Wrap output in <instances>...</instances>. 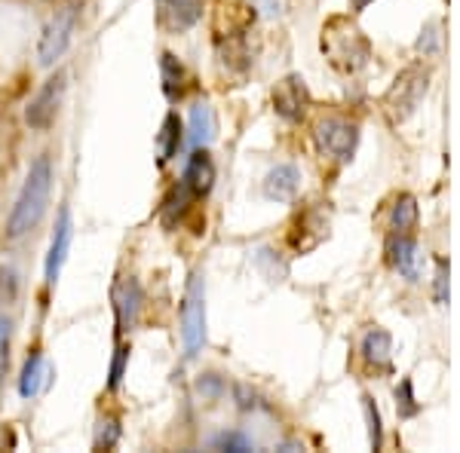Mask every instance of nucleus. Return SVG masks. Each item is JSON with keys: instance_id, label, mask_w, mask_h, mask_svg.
Returning <instances> with one entry per match:
<instances>
[{"instance_id": "f257e3e1", "label": "nucleus", "mask_w": 460, "mask_h": 453, "mask_svg": "<svg viewBox=\"0 0 460 453\" xmlns=\"http://www.w3.org/2000/svg\"><path fill=\"white\" fill-rule=\"evenodd\" d=\"M49 187H53V162L49 157H37L31 162V172L25 178L16 205H13L10 218H6V240H22L25 233L40 224L43 212L49 203Z\"/></svg>"}, {"instance_id": "f03ea898", "label": "nucleus", "mask_w": 460, "mask_h": 453, "mask_svg": "<svg viewBox=\"0 0 460 453\" xmlns=\"http://www.w3.org/2000/svg\"><path fill=\"white\" fill-rule=\"evenodd\" d=\"M323 53L329 56V62L338 71L356 74L366 68L368 58H372V43L350 19L338 16L323 28Z\"/></svg>"}, {"instance_id": "7ed1b4c3", "label": "nucleus", "mask_w": 460, "mask_h": 453, "mask_svg": "<svg viewBox=\"0 0 460 453\" xmlns=\"http://www.w3.org/2000/svg\"><path fill=\"white\" fill-rule=\"evenodd\" d=\"M181 340L184 353L197 355L206 344V282L199 273L188 279V292L181 303Z\"/></svg>"}, {"instance_id": "20e7f679", "label": "nucleus", "mask_w": 460, "mask_h": 453, "mask_svg": "<svg viewBox=\"0 0 460 453\" xmlns=\"http://www.w3.org/2000/svg\"><path fill=\"white\" fill-rule=\"evenodd\" d=\"M316 144L325 157L347 162L356 153V144H359V129L353 123L341 120V117H329V120L316 123Z\"/></svg>"}, {"instance_id": "39448f33", "label": "nucleus", "mask_w": 460, "mask_h": 453, "mask_svg": "<svg viewBox=\"0 0 460 453\" xmlns=\"http://www.w3.org/2000/svg\"><path fill=\"white\" fill-rule=\"evenodd\" d=\"M427 80L429 74L424 68H408L402 77L393 83L390 95H387V108L393 114V120H408V117L414 114V108H418V101L427 95Z\"/></svg>"}, {"instance_id": "423d86ee", "label": "nucleus", "mask_w": 460, "mask_h": 453, "mask_svg": "<svg viewBox=\"0 0 460 453\" xmlns=\"http://www.w3.org/2000/svg\"><path fill=\"white\" fill-rule=\"evenodd\" d=\"M65 80H68V74L58 71L31 99V105L25 110V123L31 126V129H49V126H53L58 105H62V95H65Z\"/></svg>"}, {"instance_id": "0eeeda50", "label": "nucleus", "mask_w": 460, "mask_h": 453, "mask_svg": "<svg viewBox=\"0 0 460 453\" xmlns=\"http://www.w3.org/2000/svg\"><path fill=\"white\" fill-rule=\"evenodd\" d=\"M74 22H77V13L65 10V13H58L47 28H43L40 47H37V58H40L43 68L56 65V58H62V53L68 49L71 34H74Z\"/></svg>"}, {"instance_id": "6e6552de", "label": "nucleus", "mask_w": 460, "mask_h": 453, "mask_svg": "<svg viewBox=\"0 0 460 453\" xmlns=\"http://www.w3.org/2000/svg\"><path fill=\"white\" fill-rule=\"evenodd\" d=\"M307 83L298 77V74H288L286 80H279L277 89H273V108H277V114L283 117L288 123H298L304 117V110H307Z\"/></svg>"}, {"instance_id": "1a4fd4ad", "label": "nucleus", "mask_w": 460, "mask_h": 453, "mask_svg": "<svg viewBox=\"0 0 460 453\" xmlns=\"http://www.w3.org/2000/svg\"><path fill=\"white\" fill-rule=\"evenodd\" d=\"M142 285L138 279H120L114 285V313H117V334L132 331L138 322V313H142Z\"/></svg>"}, {"instance_id": "9d476101", "label": "nucleus", "mask_w": 460, "mask_h": 453, "mask_svg": "<svg viewBox=\"0 0 460 453\" xmlns=\"http://www.w3.org/2000/svg\"><path fill=\"white\" fill-rule=\"evenodd\" d=\"M203 16V0H160V25L169 34L194 28Z\"/></svg>"}, {"instance_id": "9b49d317", "label": "nucleus", "mask_w": 460, "mask_h": 453, "mask_svg": "<svg viewBox=\"0 0 460 453\" xmlns=\"http://www.w3.org/2000/svg\"><path fill=\"white\" fill-rule=\"evenodd\" d=\"M387 264L402 273L405 279H418V242L411 233H390Z\"/></svg>"}, {"instance_id": "f8f14e48", "label": "nucleus", "mask_w": 460, "mask_h": 453, "mask_svg": "<svg viewBox=\"0 0 460 453\" xmlns=\"http://www.w3.org/2000/svg\"><path fill=\"white\" fill-rule=\"evenodd\" d=\"M71 212L62 209L58 212V224H56V233H53V242H49V255H47V282L56 285L58 282V273L65 266V257H68V248H71Z\"/></svg>"}, {"instance_id": "ddd939ff", "label": "nucleus", "mask_w": 460, "mask_h": 453, "mask_svg": "<svg viewBox=\"0 0 460 453\" xmlns=\"http://www.w3.org/2000/svg\"><path fill=\"white\" fill-rule=\"evenodd\" d=\"M181 181L188 184L190 193H194L197 199L209 196V190H212V184H215V166H212L209 153H206L203 147H197V151L190 153L188 166H184Z\"/></svg>"}, {"instance_id": "4468645a", "label": "nucleus", "mask_w": 460, "mask_h": 453, "mask_svg": "<svg viewBox=\"0 0 460 453\" xmlns=\"http://www.w3.org/2000/svg\"><path fill=\"white\" fill-rule=\"evenodd\" d=\"M298 181H301V175L295 166H277V169H270V175H267L264 193L270 199H277V203H288V199L298 193Z\"/></svg>"}, {"instance_id": "2eb2a0df", "label": "nucleus", "mask_w": 460, "mask_h": 453, "mask_svg": "<svg viewBox=\"0 0 460 453\" xmlns=\"http://www.w3.org/2000/svg\"><path fill=\"white\" fill-rule=\"evenodd\" d=\"M215 132H218V123H215V110L209 101H197L190 108V144L194 147H206L215 141Z\"/></svg>"}, {"instance_id": "dca6fc26", "label": "nucleus", "mask_w": 460, "mask_h": 453, "mask_svg": "<svg viewBox=\"0 0 460 453\" xmlns=\"http://www.w3.org/2000/svg\"><path fill=\"white\" fill-rule=\"evenodd\" d=\"M181 141H184L181 120H178V114H166V120H163V126H160V135H157L160 166H166L169 160L178 157V151H181Z\"/></svg>"}, {"instance_id": "f3484780", "label": "nucleus", "mask_w": 460, "mask_h": 453, "mask_svg": "<svg viewBox=\"0 0 460 453\" xmlns=\"http://www.w3.org/2000/svg\"><path fill=\"white\" fill-rule=\"evenodd\" d=\"M390 353H393V340L387 331L375 328L362 337V359L375 368H390Z\"/></svg>"}, {"instance_id": "a211bd4d", "label": "nucleus", "mask_w": 460, "mask_h": 453, "mask_svg": "<svg viewBox=\"0 0 460 453\" xmlns=\"http://www.w3.org/2000/svg\"><path fill=\"white\" fill-rule=\"evenodd\" d=\"M197 203V196L190 193V187L184 181H178L172 190H169V196L163 199V224L166 227H175L178 221H181V214L190 209V205Z\"/></svg>"}, {"instance_id": "6ab92c4d", "label": "nucleus", "mask_w": 460, "mask_h": 453, "mask_svg": "<svg viewBox=\"0 0 460 453\" xmlns=\"http://www.w3.org/2000/svg\"><path fill=\"white\" fill-rule=\"evenodd\" d=\"M160 74H163V92H166L169 99H181L184 86H188V71H184V65L178 62L172 53H163Z\"/></svg>"}, {"instance_id": "aec40b11", "label": "nucleus", "mask_w": 460, "mask_h": 453, "mask_svg": "<svg viewBox=\"0 0 460 453\" xmlns=\"http://www.w3.org/2000/svg\"><path fill=\"white\" fill-rule=\"evenodd\" d=\"M43 386V355L40 353H31L25 359V368H22V377H19V396L22 398H34Z\"/></svg>"}, {"instance_id": "412c9836", "label": "nucleus", "mask_w": 460, "mask_h": 453, "mask_svg": "<svg viewBox=\"0 0 460 453\" xmlns=\"http://www.w3.org/2000/svg\"><path fill=\"white\" fill-rule=\"evenodd\" d=\"M418 224V203L414 196H399L390 212V233H411Z\"/></svg>"}, {"instance_id": "4be33fe9", "label": "nucleus", "mask_w": 460, "mask_h": 453, "mask_svg": "<svg viewBox=\"0 0 460 453\" xmlns=\"http://www.w3.org/2000/svg\"><path fill=\"white\" fill-rule=\"evenodd\" d=\"M396 407H399V417H414L420 411V405L414 401V389H411V380H402L396 389Z\"/></svg>"}, {"instance_id": "5701e85b", "label": "nucleus", "mask_w": 460, "mask_h": 453, "mask_svg": "<svg viewBox=\"0 0 460 453\" xmlns=\"http://www.w3.org/2000/svg\"><path fill=\"white\" fill-rule=\"evenodd\" d=\"M362 405H366V417H368V435H372V448L381 450V441H384V429H381V414H377V405L375 398H362Z\"/></svg>"}, {"instance_id": "b1692460", "label": "nucleus", "mask_w": 460, "mask_h": 453, "mask_svg": "<svg viewBox=\"0 0 460 453\" xmlns=\"http://www.w3.org/2000/svg\"><path fill=\"white\" fill-rule=\"evenodd\" d=\"M255 264L261 266L267 279H283V276H286V264H279V261H277V255H273L270 248L255 251Z\"/></svg>"}, {"instance_id": "393cba45", "label": "nucleus", "mask_w": 460, "mask_h": 453, "mask_svg": "<svg viewBox=\"0 0 460 453\" xmlns=\"http://www.w3.org/2000/svg\"><path fill=\"white\" fill-rule=\"evenodd\" d=\"M212 448H218V450H252L255 444H252V438H246L243 432H221L212 441Z\"/></svg>"}, {"instance_id": "a878e982", "label": "nucleus", "mask_w": 460, "mask_h": 453, "mask_svg": "<svg viewBox=\"0 0 460 453\" xmlns=\"http://www.w3.org/2000/svg\"><path fill=\"white\" fill-rule=\"evenodd\" d=\"M126 359H129V346L126 344H117L114 349V362H111V377H108V389H117L123 380V368H126Z\"/></svg>"}, {"instance_id": "bb28decb", "label": "nucleus", "mask_w": 460, "mask_h": 453, "mask_svg": "<svg viewBox=\"0 0 460 453\" xmlns=\"http://www.w3.org/2000/svg\"><path fill=\"white\" fill-rule=\"evenodd\" d=\"M117 438H120V426H117V420L102 423L99 435H95V450H111L117 444Z\"/></svg>"}, {"instance_id": "cd10ccee", "label": "nucleus", "mask_w": 460, "mask_h": 453, "mask_svg": "<svg viewBox=\"0 0 460 453\" xmlns=\"http://www.w3.org/2000/svg\"><path fill=\"white\" fill-rule=\"evenodd\" d=\"M16 288H19L16 270H10V266H0V301L10 303L13 297H16Z\"/></svg>"}, {"instance_id": "c85d7f7f", "label": "nucleus", "mask_w": 460, "mask_h": 453, "mask_svg": "<svg viewBox=\"0 0 460 453\" xmlns=\"http://www.w3.org/2000/svg\"><path fill=\"white\" fill-rule=\"evenodd\" d=\"M436 303H448V264H436Z\"/></svg>"}, {"instance_id": "c756f323", "label": "nucleus", "mask_w": 460, "mask_h": 453, "mask_svg": "<svg viewBox=\"0 0 460 453\" xmlns=\"http://www.w3.org/2000/svg\"><path fill=\"white\" fill-rule=\"evenodd\" d=\"M418 49L420 53H436L439 49V25H427V31L418 40Z\"/></svg>"}, {"instance_id": "7c9ffc66", "label": "nucleus", "mask_w": 460, "mask_h": 453, "mask_svg": "<svg viewBox=\"0 0 460 453\" xmlns=\"http://www.w3.org/2000/svg\"><path fill=\"white\" fill-rule=\"evenodd\" d=\"M10 328H13L10 318L0 316V368H4L6 359H10Z\"/></svg>"}, {"instance_id": "2f4dec72", "label": "nucleus", "mask_w": 460, "mask_h": 453, "mask_svg": "<svg viewBox=\"0 0 460 453\" xmlns=\"http://www.w3.org/2000/svg\"><path fill=\"white\" fill-rule=\"evenodd\" d=\"M197 389L203 392V396H209V398H218V396H221V389H225V383H221V377L206 374L203 380L197 383Z\"/></svg>"}, {"instance_id": "473e14b6", "label": "nucleus", "mask_w": 460, "mask_h": 453, "mask_svg": "<svg viewBox=\"0 0 460 453\" xmlns=\"http://www.w3.org/2000/svg\"><path fill=\"white\" fill-rule=\"evenodd\" d=\"M368 4H372V0H353V13H362Z\"/></svg>"}]
</instances>
